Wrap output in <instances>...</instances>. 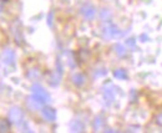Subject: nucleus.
<instances>
[{"label":"nucleus","mask_w":162,"mask_h":133,"mask_svg":"<svg viewBox=\"0 0 162 133\" xmlns=\"http://www.w3.org/2000/svg\"><path fill=\"white\" fill-rule=\"evenodd\" d=\"M85 81H86V79H85V76L82 73H74L73 75V82H74V85L82 86L85 83Z\"/></svg>","instance_id":"obj_8"},{"label":"nucleus","mask_w":162,"mask_h":133,"mask_svg":"<svg viewBox=\"0 0 162 133\" xmlns=\"http://www.w3.org/2000/svg\"><path fill=\"white\" fill-rule=\"evenodd\" d=\"M102 34L105 37H107V39H112V37H117L121 35L120 30L114 24H106L102 29Z\"/></svg>","instance_id":"obj_3"},{"label":"nucleus","mask_w":162,"mask_h":133,"mask_svg":"<svg viewBox=\"0 0 162 133\" xmlns=\"http://www.w3.org/2000/svg\"><path fill=\"white\" fill-rule=\"evenodd\" d=\"M104 100L107 105H111L115 100V93L111 88H105L104 90Z\"/></svg>","instance_id":"obj_7"},{"label":"nucleus","mask_w":162,"mask_h":133,"mask_svg":"<svg viewBox=\"0 0 162 133\" xmlns=\"http://www.w3.org/2000/svg\"><path fill=\"white\" fill-rule=\"evenodd\" d=\"M127 45L131 46V47H135V40L134 39H129L127 40Z\"/></svg>","instance_id":"obj_19"},{"label":"nucleus","mask_w":162,"mask_h":133,"mask_svg":"<svg viewBox=\"0 0 162 133\" xmlns=\"http://www.w3.org/2000/svg\"><path fill=\"white\" fill-rule=\"evenodd\" d=\"M110 16V13H107V10H102L101 11V19H106Z\"/></svg>","instance_id":"obj_16"},{"label":"nucleus","mask_w":162,"mask_h":133,"mask_svg":"<svg viewBox=\"0 0 162 133\" xmlns=\"http://www.w3.org/2000/svg\"><path fill=\"white\" fill-rule=\"evenodd\" d=\"M2 10H3V2L0 0V11H2Z\"/></svg>","instance_id":"obj_20"},{"label":"nucleus","mask_w":162,"mask_h":133,"mask_svg":"<svg viewBox=\"0 0 162 133\" xmlns=\"http://www.w3.org/2000/svg\"><path fill=\"white\" fill-rule=\"evenodd\" d=\"M114 76L119 80H126L127 79V72L122 68H119V70H115L114 71Z\"/></svg>","instance_id":"obj_11"},{"label":"nucleus","mask_w":162,"mask_h":133,"mask_svg":"<svg viewBox=\"0 0 162 133\" xmlns=\"http://www.w3.org/2000/svg\"><path fill=\"white\" fill-rule=\"evenodd\" d=\"M115 52L119 55V56H125L126 55V49H125V46L123 45H121V44H117V45H115Z\"/></svg>","instance_id":"obj_13"},{"label":"nucleus","mask_w":162,"mask_h":133,"mask_svg":"<svg viewBox=\"0 0 162 133\" xmlns=\"http://www.w3.org/2000/svg\"><path fill=\"white\" fill-rule=\"evenodd\" d=\"M41 112H43V117L46 121L54 122V121L56 120V111L54 109V108H51V107H44Z\"/></svg>","instance_id":"obj_6"},{"label":"nucleus","mask_w":162,"mask_h":133,"mask_svg":"<svg viewBox=\"0 0 162 133\" xmlns=\"http://www.w3.org/2000/svg\"><path fill=\"white\" fill-rule=\"evenodd\" d=\"M59 80H60V76H58V73H52L51 79H50V83L52 86H56L59 83Z\"/></svg>","instance_id":"obj_14"},{"label":"nucleus","mask_w":162,"mask_h":133,"mask_svg":"<svg viewBox=\"0 0 162 133\" xmlns=\"http://www.w3.org/2000/svg\"><path fill=\"white\" fill-rule=\"evenodd\" d=\"M9 120L16 124V126H20L24 121V113L21 111V108L19 107H11L9 111Z\"/></svg>","instance_id":"obj_2"},{"label":"nucleus","mask_w":162,"mask_h":133,"mask_svg":"<svg viewBox=\"0 0 162 133\" xmlns=\"http://www.w3.org/2000/svg\"><path fill=\"white\" fill-rule=\"evenodd\" d=\"M28 105H29V107H30L31 109H38V108H40V107L43 106V103H41L40 101H38L34 96L29 97V100H28Z\"/></svg>","instance_id":"obj_9"},{"label":"nucleus","mask_w":162,"mask_h":133,"mask_svg":"<svg viewBox=\"0 0 162 133\" xmlns=\"http://www.w3.org/2000/svg\"><path fill=\"white\" fill-rule=\"evenodd\" d=\"M71 131L73 132H82L84 131V123L79 120H75L71 123Z\"/></svg>","instance_id":"obj_10"},{"label":"nucleus","mask_w":162,"mask_h":133,"mask_svg":"<svg viewBox=\"0 0 162 133\" xmlns=\"http://www.w3.org/2000/svg\"><path fill=\"white\" fill-rule=\"evenodd\" d=\"M31 92H32V96L36 98L38 101H40L43 105L49 102L50 101V96H49V93L45 91V88L40 85H36L35 83L32 87H31Z\"/></svg>","instance_id":"obj_1"},{"label":"nucleus","mask_w":162,"mask_h":133,"mask_svg":"<svg viewBox=\"0 0 162 133\" xmlns=\"http://www.w3.org/2000/svg\"><path fill=\"white\" fill-rule=\"evenodd\" d=\"M3 61L5 65L13 66L15 64V52L11 49H6L3 52Z\"/></svg>","instance_id":"obj_5"},{"label":"nucleus","mask_w":162,"mask_h":133,"mask_svg":"<svg viewBox=\"0 0 162 133\" xmlns=\"http://www.w3.org/2000/svg\"><path fill=\"white\" fill-rule=\"evenodd\" d=\"M81 14H82V16L86 19V20H92V19L95 17V15H96V10H95V8L92 6V5H84L82 8H81Z\"/></svg>","instance_id":"obj_4"},{"label":"nucleus","mask_w":162,"mask_h":133,"mask_svg":"<svg viewBox=\"0 0 162 133\" xmlns=\"http://www.w3.org/2000/svg\"><path fill=\"white\" fill-rule=\"evenodd\" d=\"M52 16H54V13L50 11L49 13V16H47V25L49 26H52Z\"/></svg>","instance_id":"obj_15"},{"label":"nucleus","mask_w":162,"mask_h":133,"mask_svg":"<svg viewBox=\"0 0 162 133\" xmlns=\"http://www.w3.org/2000/svg\"><path fill=\"white\" fill-rule=\"evenodd\" d=\"M9 129H10V124H9V122L6 121V120H0V132L2 133H4V132H9Z\"/></svg>","instance_id":"obj_12"},{"label":"nucleus","mask_w":162,"mask_h":133,"mask_svg":"<svg viewBox=\"0 0 162 133\" xmlns=\"http://www.w3.org/2000/svg\"><path fill=\"white\" fill-rule=\"evenodd\" d=\"M100 126H101V120H100V118H96V121H95V123H94V127H95L96 129H99Z\"/></svg>","instance_id":"obj_17"},{"label":"nucleus","mask_w":162,"mask_h":133,"mask_svg":"<svg viewBox=\"0 0 162 133\" xmlns=\"http://www.w3.org/2000/svg\"><path fill=\"white\" fill-rule=\"evenodd\" d=\"M156 122H157V124L162 126V113H160V115L156 117Z\"/></svg>","instance_id":"obj_18"}]
</instances>
